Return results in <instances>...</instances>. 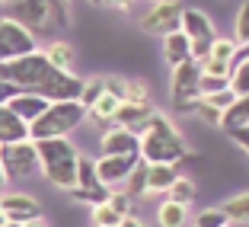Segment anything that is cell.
<instances>
[{
	"mask_svg": "<svg viewBox=\"0 0 249 227\" xmlns=\"http://www.w3.org/2000/svg\"><path fill=\"white\" fill-rule=\"evenodd\" d=\"M189 151H185L182 134L176 132V125L169 122L163 112H154L147 118V125L141 128V160L144 163H173L185 160Z\"/></svg>",
	"mask_w": 249,
	"mask_h": 227,
	"instance_id": "1",
	"label": "cell"
},
{
	"mask_svg": "<svg viewBox=\"0 0 249 227\" xmlns=\"http://www.w3.org/2000/svg\"><path fill=\"white\" fill-rule=\"evenodd\" d=\"M38 160H42V173L48 176V183L58 189H77V163L80 154L67 138H48V141H36Z\"/></svg>",
	"mask_w": 249,
	"mask_h": 227,
	"instance_id": "2",
	"label": "cell"
},
{
	"mask_svg": "<svg viewBox=\"0 0 249 227\" xmlns=\"http://www.w3.org/2000/svg\"><path fill=\"white\" fill-rule=\"evenodd\" d=\"M58 74V67H52V61L45 58V52H32L13 61H0V77L13 87H19L22 93L42 96V90L52 83V77Z\"/></svg>",
	"mask_w": 249,
	"mask_h": 227,
	"instance_id": "3",
	"label": "cell"
},
{
	"mask_svg": "<svg viewBox=\"0 0 249 227\" xmlns=\"http://www.w3.org/2000/svg\"><path fill=\"white\" fill-rule=\"evenodd\" d=\"M87 118L80 99H64V103H52L36 122L29 125V138L32 141H48V138H67L77 125Z\"/></svg>",
	"mask_w": 249,
	"mask_h": 227,
	"instance_id": "4",
	"label": "cell"
},
{
	"mask_svg": "<svg viewBox=\"0 0 249 227\" xmlns=\"http://www.w3.org/2000/svg\"><path fill=\"white\" fill-rule=\"evenodd\" d=\"M169 96L179 112H195V103L201 99V64L198 61H185V64L173 67Z\"/></svg>",
	"mask_w": 249,
	"mask_h": 227,
	"instance_id": "5",
	"label": "cell"
},
{
	"mask_svg": "<svg viewBox=\"0 0 249 227\" xmlns=\"http://www.w3.org/2000/svg\"><path fill=\"white\" fill-rule=\"evenodd\" d=\"M0 163L7 170L10 179H26V176H36L42 170V160H38L36 141H16V144H3L0 147Z\"/></svg>",
	"mask_w": 249,
	"mask_h": 227,
	"instance_id": "6",
	"label": "cell"
},
{
	"mask_svg": "<svg viewBox=\"0 0 249 227\" xmlns=\"http://www.w3.org/2000/svg\"><path fill=\"white\" fill-rule=\"evenodd\" d=\"M32 52H38L36 32H29L22 22L3 16L0 19V61H13V58H22V55H32Z\"/></svg>",
	"mask_w": 249,
	"mask_h": 227,
	"instance_id": "7",
	"label": "cell"
},
{
	"mask_svg": "<svg viewBox=\"0 0 249 227\" xmlns=\"http://www.w3.org/2000/svg\"><path fill=\"white\" fill-rule=\"evenodd\" d=\"M182 3L179 0H157L154 7H150V13L144 16V32H150V36H169V32H179V26H182Z\"/></svg>",
	"mask_w": 249,
	"mask_h": 227,
	"instance_id": "8",
	"label": "cell"
},
{
	"mask_svg": "<svg viewBox=\"0 0 249 227\" xmlns=\"http://www.w3.org/2000/svg\"><path fill=\"white\" fill-rule=\"evenodd\" d=\"M138 163H141V154H103L96 160V176L106 189H112V186L124 183Z\"/></svg>",
	"mask_w": 249,
	"mask_h": 227,
	"instance_id": "9",
	"label": "cell"
},
{
	"mask_svg": "<svg viewBox=\"0 0 249 227\" xmlns=\"http://www.w3.org/2000/svg\"><path fill=\"white\" fill-rule=\"evenodd\" d=\"M10 3V19L22 22L29 32H38L52 22V3L48 0H7Z\"/></svg>",
	"mask_w": 249,
	"mask_h": 227,
	"instance_id": "10",
	"label": "cell"
},
{
	"mask_svg": "<svg viewBox=\"0 0 249 227\" xmlns=\"http://www.w3.org/2000/svg\"><path fill=\"white\" fill-rule=\"evenodd\" d=\"M0 211H3L7 221H13V224H29V221L42 218L38 202L32 195H26V192H7V195H0Z\"/></svg>",
	"mask_w": 249,
	"mask_h": 227,
	"instance_id": "11",
	"label": "cell"
},
{
	"mask_svg": "<svg viewBox=\"0 0 249 227\" xmlns=\"http://www.w3.org/2000/svg\"><path fill=\"white\" fill-rule=\"evenodd\" d=\"M99 147H103V154H141V134L115 125V128H109L103 134Z\"/></svg>",
	"mask_w": 249,
	"mask_h": 227,
	"instance_id": "12",
	"label": "cell"
},
{
	"mask_svg": "<svg viewBox=\"0 0 249 227\" xmlns=\"http://www.w3.org/2000/svg\"><path fill=\"white\" fill-rule=\"evenodd\" d=\"M179 29L189 36V42L195 45V42H205V45H211L214 38V22L208 19V13H201V10H192V7H185L182 10V26Z\"/></svg>",
	"mask_w": 249,
	"mask_h": 227,
	"instance_id": "13",
	"label": "cell"
},
{
	"mask_svg": "<svg viewBox=\"0 0 249 227\" xmlns=\"http://www.w3.org/2000/svg\"><path fill=\"white\" fill-rule=\"evenodd\" d=\"M16 141H29V125L19 115H13L7 103H0V147L16 144Z\"/></svg>",
	"mask_w": 249,
	"mask_h": 227,
	"instance_id": "14",
	"label": "cell"
},
{
	"mask_svg": "<svg viewBox=\"0 0 249 227\" xmlns=\"http://www.w3.org/2000/svg\"><path fill=\"white\" fill-rule=\"evenodd\" d=\"M7 106H10V112H13V115H19L26 125H32L52 103H48V99H42V96H36V93H16Z\"/></svg>",
	"mask_w": 249,
	"mask_h": 227,
	"instance_id": "15",
	"label": "cell"
},
{
	"mask_svg": "<svg viewBox=\"0 0 249 227\" xmlns=\"http://www.w3.org/2000/svg\"><path fill=\"white\" fill-rule=\"evenodd\" d=\"M163 58H166L169 67H179V64H185V61H192V42L182 29L163 36Z\"/></svg>",
	"mask_w": 249,
	"mask_h": 227,
	"instance_id": "16",
	"label": "cell"
},
{
	"mask_svg": "<svg viewBox=\"0 0 249 227\" xmlns=\"http://www.w3.org/2000/svg\"><path fill=\"white\" fill-rule=\"evenodd\" d=\"M154 106L147 103V106H134V103H122L118 106V115H115V122L112 125H122V128H131V132H138L141 134V128L147 125V118L154 115Z\"/></svg>",
	"mask_w": 249,
	"mask_h": 227,
	"instance_id": "17",
	"label": "cell"
},
{
	"mask_svg": "<svg viewBox=\"0 0 249 227\" xmlns=\"http://www.w3.org/2000/svg\"><path fill=\"white\" fill-rule=\"evenodd\" d=\"M176 179H179V173L173 163H147V195L150 192H166L169 195Z\"/></svg>",
	"mask_w": 249,
	"mask_h": 227,
	"instance_id": "18",
	"label": "cell"
},
{
	"mask_svg": "<svg viewBox=\"0 0 249 227\" xmlns=\"http://www.w3.org/2000/svg\"><path fill=\"white\" fill-rule=\"evenodd\" d=\"M220 128H227V132H236V128H249V96H236L233 106L224 112L220 118Z\"/></svg>",
	"mask_w": 249,
	"mask_h": 227,
	"instance_id": "19",
	"label": "cell"
},
{
	"mask_svg": "<svg viewBox=\"0 0 249 227\" xmlns=\"http://www.w3.org/2000/svg\"><path fill=\"white\" fill-rule=\"evenodd\" d=\"M157 221H160V227H185L189 208L179 205V202H173V198H166V202L157 208Z\"/></svg>",
	"mask_w": 249,
	"mask_h": 227,
	"instance_id": "20",
	"label": "cell"
},
{
	"mask_svg": "<svg viewBox=\"0 0 249 227\" xmlns=\"http://www.w3.org/2000/svg\"><path fill=\"white\" fill-rule=\"evenodd\" d=\"M220 211L227 214L230 224H249V192H240V195L227 198L220 205Z\"/></svg>",
	"mask_w": 249,
	"mask_h": 227,
	"instance_id": "21",
	"label": "cell"
},
{
	"mask_svg": "<svg viewBox=\"0 0 249 227\" xmlns=\"http://www.w3.org/2000/svg\"><path fill=\"white\" fill-rule=\"evenodd\" d=\"M118 106H122V99H118V96H112V93H103L99 99H96V106H89V109H87V115H93L99 125H103V122H115V115H118Z\"/></svg>",
	"mask_w": 249,
	"mask_h": 227,
	"instance_id": "22",
	"label": "cell"
},
{
	"mask_svg": "<svg viewBox=\"0 0 249 227\" xmlns=\"http://www.w3.org/2000/svg\"><path fill=\"white\" fill-rule=\"evenodd\" d=\"M45 58L52 61V67H58V71H71L73 67V45L52 42L48 48H45Z\"/></svg>",
	"mask_w": 249,
	"mask_h": 227,
	"instance_id": "23",
	"label": "cell"
},
{
	"mask_svg": "<svg viewBox=\"0 0 249 227\" xmlns=\"http://www.w3.org/2000/svg\"><path fill=\"white\" fill-rule=\"evenodd\" d=\"M124 195L131 198H141V195H147V163L141 160L138 167L131 170V176H128V179H124Z\"/></svg>",
	"mask_w": 249,
	"mask_h": 227,
	"instance_id": "24",
	"label": "cell"
},
{
	"mask_svg": "<svg viewBox=\"0 0 249 227\" xmlns=\"http://www.w3.org/2000/svg\"><path fill=\"white\" fill-rule=\"evenodd\" d=\"M99 176H96V160L89 157H80L77 163V189H99Z\"/></svg>",
	"mask_w": 249,
	"mask_h": 227,
	"instance_id": "25",
	"label": "cell"
},
{
	"mask_svg": "<svg viewBox=\"0 0 249 227\" xmlns=\"http://www.w3.org/2000/svg\"><path fill=\"white\" fill-rule=\"evenodd\" d=\"M230 90L233 96H249V58L236 61L233 74H230Z\"/></svg>",
	"mask_w": 249,
	"mask_h": 227,
	"instance_id": "26",
	"label": "cell"
},
{
	"mask_svg": "<svg viewBox=\"0 0 249 227\" xmlns=\"http://www.w3.org/2000/svg\"><path fill=\"white\" fill-rule=\"evenodd\" d=\"M169 198L173 202H179V205L189 208L192 202H195V183H192L189 176H179L176 183H173V189H169Z\"/></svg>",
	"mask_w": 249,
	"mask_h": 227,
	"instance_id": "27",
	"label": "cell"
},
{
	"mask_svg": "<svg viewBox=\"0 0 249 227\" xmlns=\"http://www.w3.org/2000/svg\"><path fill=\"white\" fill-rule=\"evenodd\" d=\"M122 221H124V218L109 205V198H106L103 205H96V208H93V227H118Z\"/></svg>",
	"mask_w": 249,
	"mask_h": 227,
	"instance_id": "28",
	"label": "cell"
},
{
	"mask_svg": "<svg viewBox=\"0 0 249 227\" xmlns=\"http://www.w3.org/2000/svg\"><path fill=\"white\" fill-rule=\"evenodd\" d=\"M236 48H240V45H236L233 38H214L208 58H217V61H227V64H233V61H236Z\"/></svg>",
	"mask_w": 249,
	"mask_h": 227,
	"instance_id": "29",
	"label": "cell"
},
{
	"mask_svg": "<svg viewBox=\"0 0 249 227\" xmlns=\"http://www.w3.org/2000/svg\"><path fill=\"white\" fill-rule=\"evenodd\" d=\"M124 103L147 106V103H150V87H147L144 80H128V83H124Z\"/></svg>",
	"mask_w": 249,
	"mask_h": 227,
	"instance_id": "30",
	"label": "cell"
},
{
	"mask_svg": "<svg viewBox=\"0 0 249 227\" xmlns=\"http://www.w3.org/2000/svg\"><path fill=\"white\" fill-rule=\"evenodd\" d=\"M227 214L220 211V208H208V211L195 214V221H192V227H227Z\"/></svg>",
	"mask_w": 249,
	"mask_h": 227,
	"instance_id": "31",
	"label": "cell"
},
{
	"mask_svg": "<svg viewBox=\"0 0 249 227\" xmlns=\"http://www.w3.org/2000/svg\"><path fill=\"white\" fill-rule=\"evenodd\" d=\"M71 195L77 198V202H87V205L96 208L109 198V189H106V186H99V189H71Z\"/></svg>",
	"mask_w": 249,
	"mask_h": 227,
	"instance_id": "32",
	"label": "cell"
},
{
	"mask_svg": "<svg viewBox=\"0 0 249 227\" xmlns=\"http://www.w3.org/2000/svg\"><path fill=\"white\" fill-rule=\"evenodd\" d=\"M233 42H236V45H249V0L240 7V13H236V32H233Z\"/></svg>",
	"mask_w": 249,
	"mask_h": 227,
	"instance_id": "33",
	"label": "cell"
},
{
	"mask_svg": "<svg viewBox=\"0 0 249 227\" xmlns=\"http://www.w3.org/2000/svg\"><path fill=\"white\" fill-rule=\"evenodd\" d=\"M106 93V80H87L83 83V93H80V103L83 109H89V106H96V99Z\"/></svg>",
	"mask_w": 249,
	"mask_h": 227,
	"instance_id": "34",
	"label": "cell"
},
{
	"mask_svg": "<svg viewBox=\"0 0 249 227\" xmlns=\"http://www.w3.org/2000/svg\"><path fill=\"white\" fill-rule=\"evenodd\" d=\"M201 99H205V103L208 106H214V109H220V112H227L230 109V106H233V99H236V96H233V90H220V93H211V96H201Z\"/></svg>",
	"mask_w": 249,
	"mask_h": 227,
	"instance_id": "35",
	"label": "cell"
},
{
	"mask_svg": "<svg viewBox=\"0 0 249 227\" xmlns=\"http://www.w3.org/2000/svg\"><path fill=\"white\" fill-rule=\"evenodd\" d=\"M195 115H201L208 125H217V128H220V118H224V112L214 109V106H208L205 99H198V103H195Z\"/></svg>",
	"mask_w": 249,
	"mask_h": 227,
	"instance_id": "36",
	"label": "cell"
},
{
	"mask_svg": "<svg viewBox=\"0 0 249 227\" xmlns=\"http://www.w3.org/2000/svg\"><path fill=\"white\" fill-rule=\"evenodd\" d=\"M227 87H230L227 77H208V74H201V96L220 93V90H227Z\"/></svg>",
	"mask_w": 249,
	"mask_h": 227,
	"instance_id": "37",
	"label": "cell"
},
{
	"mask_svg": "<svg viewBox=\"0 0 249 227\" xmlns=\"http://www.w3.org/2000/svg\"><path fill=\"white\" fill-rule=\"evenodd\" d=\"M109 205L115 208L122 218H128V214H131V198L124 195V192H109Z\"/></svg>",
	"mask_w": 249,
	"mask_h": 227,
	"instance_id": "38",
	"label": "cell"
},
{
	"mask_svg": "<svg viewBox=\"0 0 249 227\" xmlns=\"http://www.w3.org/2000/svg\"><path fill=\"white\" fill-rule=\"evenodd\" d=\"M52 3V16H58L61 26H71V13H67V0H48Z\"/></svg>",
	"mask_w": 249,
	"mask_h": 227,
	"instance_id": "39",
	"label": "cell"
},
{
	"mask_svg": "<svg viewBox=\"0 0 249 227\" xmlns=\"http://www.w3.org/2000/svg\"><path fill=\"white\" fill-rule=\"evenodd\" d=\"M124 83H128V80H118V77H106V93L118 96V99L124 103Z\"/></svg>",
	"mask_w": 249,
	"mask_h": 227,
	"instance_id": "40",
	"label": "cell"
},
{
	"mask_svg": "<svg viewBox=\"0 0 249 227\" xmlns=\"http://www.w3.org/2000/svg\"><path fill=\"white\" fill-rule=\"evenodd\" d=\"M230 134H233V141H236V144H240L243 151L249 154V128H236V132H230Z\"/></svg>",
	"mask_w": 249,
	"mask_h": 227,
	"instance_id": "41",
	"label": "cell"
},
{
	"mask_svg": "<svg viewBox=\"0 0 249 227\" xmlns=\"http://www.w3.org/2000/svg\"><path fill=\"white\" fill-rule=\"evenodd\" d=\"M96 3H106V7H118V10H131L134 0H96Z\"/></svg>",
	"mask_w": 249,
	"mask_h": 227,
	"instance_id": "42",
	"label": "cell"
},
{
	"mask_svg": "<svg viewBox=\"0 0 249 227\" xmlns=\"http://www.w3.org/2000/svg\"><path fill=\"white\" fill-rule=\"evenodd\" d=\"M118 227H144V224H141L138 218H131V214H128V218H124V221H122V224H118Z\"/></svg>",
	"mask_w": 249,
	"mask_h": 227,
	"instance_id": "43",
	"label": "cell"
},
{
	"mask_svg": "<svg viewBox=\"0 0 249 227\" xmlns=\"http://www.w3.org/2000/svg\"><path fill=\"white\" fill-rule=\"evenodd\" d=\"M10 176H7V170H3V163H0V189H3V183H7Z\"/></svg>",
	"mask_w": 249,
	"mask_h": 227,
	"instance_id": "44",
	"label": "cell"
},
{
	"mask_svg": "<svg viewBox=\"0 0 249 227\" xmlns=\"http://www.w3.org/2000/svg\"><path fill=\"white\" fill-rule=\"evenodd\" d=\"M0 227H22V224H13V221H7V218H3V221H0Z\"/></svg>",
	"mask_w": 249,
	"mask_h": 227,
	"instance_id": "45",
	"label": "cell"
},
{
	"mask_svg": "<svg viewBox=\"0 0 249 227\" xmlns=\"http://www.w3.org/2000/svg\"><path fill=\"white\" fill-rule=\"evenodd\" d=\"M22 227H45V224H42V218H38V221H29V224H22Z\"/></svg>",
	"mask_w": 249,
	"mask_h": 227,
	"instance_id": "46",
	"label": "cell"
},
{
	"mask_svg": "<svg viewBox=\"0 0 249 227\" xmlns=\"http://www.w3.org/2000/svg\"><path fill=\"white\" fill-rule=\"evenodd\" d=\"M0 221H3V211H0Z\"/></svg>",
	"mask_w": 249,
	"mask_h": 227,
	"instance_id": "47",
	"label": "cell"
},
{
	"mask_svg": "<svg viewBox=\"0 0 249 227\" xmlns=\"http://www.w3.org/2000/svg\"><path fill=\"white\" fill-rule=\"evenodd\" d=\"M0 3H7V0H0Z\"/></svg>",
	"mask_w": 249,
	"mask_h": 227,
	"instance_id": "48",
	"label": "cell"
},
{
	"mask_svg": "<svg viewBox=\"0 0 249 227\" xmlns=\"http://www.w3.org/2000/svg\"><path fill=\"white\" fill-rule=\"evenodd\" d=\"M93 3H96V0H93Z\"/></svg>",
	"mask_w": 249,
	"mask_h": 227,
	"instance_id": "49",
	"label": "cell"
},
{
	"mask_svg": "<svg viewBox=\"0 0 249 227\" xmlns=\"http://www.w3.org/2000/svg\"><path fill=\"white\" fill-rule=\"evenodd\" d=\"M154 3H157V0H154Z\"/></svg>",
	"mask_w": 249,
	"mask_h": 227,
	"instance_id": "50",
	"label": "cell"
},
{
	"mask_svg": "<svg viewBox=\"0 0 249 227\" xmlns=\"http://www.w3.org/2000/svg\"><path fill=\"white\" fill-rule=\"evenodd\" d=\"M227 227H230V224H227Z\"/></svg>",
	"mask_w": 249,
	"mask_h": 227,
	"instance_id": "51",
	"label": "cell"
}]
</instances>
